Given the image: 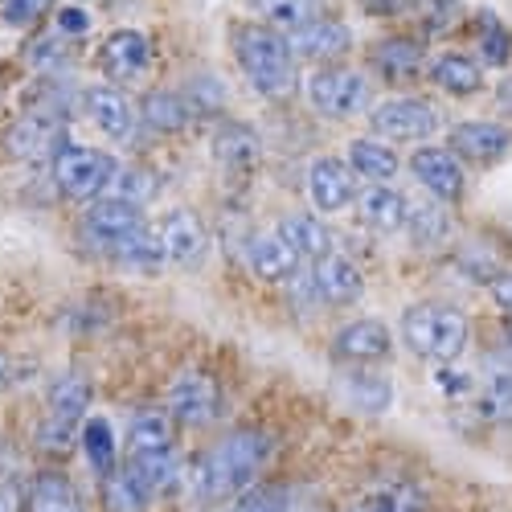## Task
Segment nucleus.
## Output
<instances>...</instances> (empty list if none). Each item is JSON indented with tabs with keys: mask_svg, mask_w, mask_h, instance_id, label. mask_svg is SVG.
<instances>
[{
	"mask_svg": "<svg viewBox=\"0 0 512 512\" xmlns=\"http://www.w3.org/2000/svg\"><path fill=\"white\" fill-rule=\"evenodd\" d=\"M402 340L414 357L435 361V365H451L467 345V316L451 304L422 300V304L402 312Z\"/></svg>",
	"mask_w": 512,
	"mask_h": 512,
	"instance_id": "obj_4",
	"label": "nucleus"
},
{
	"mask_svg": "<svg viewBox=\"0 0 512 512\" xmlns=\"http://www.w3.org/2000/svg\"><path fill=\"white\" fill-rule=\"evenodd\" d=\"M181 95H185V103L193 107V115L218 111V107L226 103V87H222L218 78H197V82H189V87H185Z\"/></svg>",
	"mask_w": 512,
	"mask_h": 512,
	"instance_id": "obj_40",
	"label": "nucleus"
},
{
	"mask_svg": "<svg viewBox=\"0 0 512 512\" xmlns=\"http://www.w3.org/2000/svg\"><path fill=\"white\" fill-rule=\"evenodd\" d=\"M492 300L512 316V271H504V275L492 279Z\"/></svg>",
	"mask_w": 512,
	"mask_h": 512,
	"instance_id": "obj_48",
	"label": "nucleus"
},
{
	"mask_svg": "<svg viewBox=\"0 0 512 512\" xmlns=\"http://www.w3.org/2000/svg\"><path fill=\"white\" fill-rule=\"evenodd\" d=\"M369 13H381V17H398L406 9H414V0H361Z\"/></svg>",
	"mask_w": 512,
	"mask_h": 512,
	"instance_id": "obj_47",
	"label": "nucleus"
},
{
	"mask_svg": "<svg viewBox=\"0 0 512 512\" xmlns=\"http://www.w3.org/2000/svg\"><path fill=\"white\" fill-rule=\"evenodd\" d=\"M13 377H17V365H13V357L5 349H0V390H9Z\"/></svg>",
	"mask_w": 512,
	"mask_h": 512,
	"instance_id": "obj_49",
	"label": "nucleus"
},
{
	"mask_svg": "<svg viewBox=\"0 0 512 512\" xmlns=\"http://www.w3.org/2000/svg\"><path fill=\"white\" fill-rule=\"evenodd\" d=\"M369 62L381 78H390V82H414L426 66V54L414 37H386V41H377V46L369 50Z\"/></svg>",
	"mask_w": 512,
	"mask_h": 512,
	"instance_id": "obj_23",
	"label": "nucleus"
},
{
	"mask_svg": "<svg viewBox=\"0 0 512 512\" xmlns=\"http://www.w3.org/2000/svg\"><path fill=\"white\" fill-rule=\"evenodd\" d=\"M353 193H357L353 189V168H345V164L332 160V156L312 160V168H308V197H312V205L320 213L345 209L353 201Z\"/></svg>",
	"mask_w": 512,
	"mask_h": 512,
	"instance_id": "obj_17",
	"label": "nucleus"
},
{
	"mask_svg": "<svg viewBox=\"0 0 512 512\" xmlns=\"http://www.w3.org/2000/svg\"><path fill=\"white\" fill-rule=\"evenodd\" d=\"M508 148H512V136L504 132L500 123H488V119H467V123H459L455 132H451V152H459L463 160L492 164Z\"/></svg>",
	"mask_w": 512,
	"mask_h": 512,
	"instance_id": "obj_21",
	"label": "nucleus"
},
{
	"mask_svg": "<svg viewBox=\"0 0 512 512\" xmlns=\"http://www.w3.org/2000/svg\"><path fill=\"white\" fill-rule=\"evenodd\" d=\"M78 443H82V451H87V459H91V467H95L99 476H111L115 467H119L115 435H111V426H107L103 418H87V422H82Z\"/></svg>",
	"mask_w": 512,
	"mask_h": 512,
	"instance_id": "obj_32",
	"label": "nucleus"
},
{
	"mask_svg": "<svg viewBox=\"0 0 512 512\" xmlns=\"http://www.w3.org/2000/svg\"><path fill=\"white\" fill-rule=\"evenodd\" d=\"M250 271L263 283H287L295 271H300V250H295L279 230L275 234H259L246 250Z\"/></svg>",
	"mask_w": 512,
	"mask_h": 512,
	"instance_id": "obj_20",
	"label": "nucleus"
},
{
	"mask_svg": "<svg viewBox=\"0 0 512 512\" xmlns=\"http://www.w3.org/2000/svg\"><path fill=\"white\" fill-rule=\"evenodd\" d=\"M9 156L17 160H54L66 148V115L54 103L29 107L5 136Z\"/></svg>",
	"mask_w": 512,
	"mask_h": 512,
	"instance_id": "obj_8",
	"label": "nucleus"
},
{
	"mask_svg": "<svg viewBox=\"0 0 512 512\" xmlns=\"http://www.w3.org/2000/svg\"><path fill=\"white\" fill-rule=\"evenodd\" d=\"M426 74H431V82H435L439 91H447L455 99H467V95H476L484 87L480 62H472L467 54H439V58H431Z\"/></svg>",
	"mask_w": 512,
	"mask_h": 512,
	"instance_id": "obj_24",
	"label": "nucleus"
},
{
	"mask_svg": "<svg viewBox=\"0 0 512 512\" xmlns=\"http://www.w3.org/2000/svg\"><path fill=\"white\" fill-rule=\"evenodd\" d=\"M160 254L168 263H181V267H197L201 263V254L209 246L205 238V226L193 209H173L168 218L160 222Z\"/></svg>",
	"mask_w": 512,
	"mask_h": 512,
	"instance_id": "obj_12",
	"label": "nucleus"
},
{
	"mask_svg": "<svg viewBox=\"0 0 512 512\" xmlns=\"http://www.w3.org/2000/svg\"><path fill=\"white\" fill-rule=\"evenodd\" d=\"M82 107H87L91 123L99 127L103 136L111 140H132L136 132V111L132 103H127V95L119 87H91L87 95H82Z\"/></svg>",
	"mask_w": 512,
	"mask_h": 512,
	"instance_id": "obj_18",
	"label": "nucleus"
},
{
	"mask_svg": "<svg viewBox=\"0 0 512 512\" xmlns=\"http://www.w3.org/2000/svg\"><path fill=\"white\" fill-rule=\"evenodd\" d=\"M263 9V17L271 25H283V29H295L312 17H320V0H254Z\"/></svg>",
	"mask_w": 512,
	"mask_h": 512,
	"instance_id": "obj_37",
	"label": "nucleus"
},
{
	"mask_svg": "<svg viewBox=\"0 0 512 512\" xmlns=\"http://www.w3.org/2000/svg\"><path fill=\"white\" fill-rule=\"evenodd\" d=\"M259 156H263V144L254 136V127L234 123V119L213 127V160H218L226 173H254Z\"/></svg>",
	"mask_w": 512,
	"mask_h": 512,
	"instance_id": "obj_19",
	"label": "nucleus"
},
{
	"mask_svg": "<svg viewBox=\"0 0 512 512\" xmlns=\"http://www.w3.org/2000/svg\"><path fill=\"white\" fill-rule=\"evenodd\" d=\"M422 5H426V29H431V33H443L459 17L455 0H422Z\"/></svg>",
	"mask_w": 512,
	"mask_h": 512,
	"instance_id": "obj_44",
	"label": "nucleus"
},
{
	"mask_svg": "<svg viewBox=\"0 0 512 512\" xmlns=\"http://www.w3.org/2000/svg\"><path fill=\"white\" fill-rule=\"evenodd\" d=\"M422 488L418 484H381L373 492H365L349 512H422Z\"/></svg>",
	"mask_w": 512,
	"mask_h": 512,
	"instance_id": "obj_31",
	"label": "nucleus"
},
{
	"mask_svg": "<svg viewBox=\"0 0 512 512\" xmlns=\"http://www.w3.org/2000/svg\"><path fill=\"white\" fill-rule=\"evenodd\" d=\"M312 287L324 295L328 304L345 308V304H357L365 295V275L361 267L349 259V254H324V259H316V271H312Z\"/></svg>",
	"mask_w": 512,
	"mask_h": 512,
	"instance_id": "obj_15",
	"label": "nucleus"
},
{
	"mask_svg": "<svg viewBox=\"0 0 512 512\" xmlns=\"http://www.w3.org/2000/svg\"><path fill=\"white\" fill-rule=\"evenodd\" d=\"M54 25H58V33L62 37H82L91 29V17H87V9H58V17H54Z\"/></svg>",
	"mask_w": 512,
	"mask_h": 512,
	"instance_id": "obj_45",
	"label": "nucleus"
},
{
	"mask_svg": "<svg viewBox=\"0 0 512 512\" xmlns=\"http://www.w3.org/2000/svg\"><path fill=\"white\" fill-rule=\"evenodd\" d=\"M0 512H25V488L17 480H0Z\"/></svg>",
	"mask_w": 512,
	"mask_h": 512,
	"instance_id": "obj_46",
	"label": "nucleus"
},
{
	"mask_svg": "<svg viewBox=\"0 0 512 512\" xmlns=\"http://www.w3.org/2000/svg\"><path fill=\"white\" fill-rule=\"evenodd\" d=\"M504 336H508V345H512V320H508V328H504Z\"/></svg>",
	"mask_w": 512,
	"mask_h": 512,
	"instance_id": "obj_51",
	"label": "nucleus"
},
{
	"mask_svg": "<svg viewBox=\"0 0 512 512\" xmlns=\"http://www.w3.org/2000/svg\"><path fill=\"white\" fill-rule=\"evenodd\" d=\"M82 242L91 250L107 254L115 263H127V267H156L164 254H160V242L152 238L144 213L136 205H123V201H99L87 209V218H82Z\"/></svg>",
	"mask_w": 512,
	"mask_h": 512,
	"instance_id": "obj_2",
	"label": "nucleus"
},
{
	"mask_svg": "<svg viewBox=\"0 0 512 512\" xmlns=\"http://www.w3.org/2000/svg\"><path fill=\"white\" fill-rule=\"evenodd\" d=\"M222 410V390L218 381L201 369H181L168 386V414L177 426H209Z\"/></svg>",
	"mask_w": 512,
	"mask_h": 512,
	"instance_id": "obj_9",
	"label": "nucleus"
},
{
	"mask_svg": "<svg viewBox=\"0 0 512 512\" xmlns=\"http://www.w3.org/2000/svg\"><path fill=\"white\" fill-rule=\"evenodd\" d=\"M123 472L132 476L140 484V492L152 500L160 492H168L177 484L181 476V459H177V447H168V451H136V455H127L123 459Z\"/></svg>",
	"mask_w": 512,
	"mask_h": 512,
	"instance_id": "obj_22",
	"label": "nucleus"
},
{
	"mask_svg": "<svg viewBox=\"0 0 512 512\" xmlns=\"http://www.w3.org/2000/svg\"><path fill=\"white\" fill-rule=\"evenodd\" d=\"M476 414L488 418V422H500V426L512 422V365H500V369H492L480 381V390H476Z\"/></svg>",
	"mask_w": 512,
	"mask_h": 512,
	"instance_id": "obj_30",
	"label": "nucleus"
},
{
	"mask_svg": "<svg viewBox=\"0 0 512 512\" xmlns=\"http://www.w3.org/2000/svg\"><path fill=\"white\" fill-rule=\"evenodd\" d=\"M115 160L99 148H87V144H66L54 160H50V173H54V185L62 197L70 201H91V197H103L111 177H115Z\"/></svg>",
	"mask_w": 512,
	"mask_h": 512,
	"instance_id": "obj_6",
	"label": "nucleus"
},
{
	"mask_svg": "<svg viewBox=\"0 0 512 512\" xmlns=\"http://www.w3.org/2000/svg\"><path fill=\"white\" fill-rule=\"evenodd\" d=\"M410 168L439 201H459L463 197V168L447 148H414Z\"/></svg>",
	"mask_w": 512,
	"mask_h": 512,
	"instance_id": "obj_16",
	"label": "nucleus"
},
{
	"mask_svg": "<svg viewBox=\"0 0 512 512\" xmlns=\"http://www.w3.org/2000/svg\"><path fill=\"white\" fill-rule=\"evenodd\" d=\"M279 234L300 250V259H324L332 250V230L316 218V213H291V218L279 226Z\"/></svg>",
	"mask_w": 512,
	"mask_h": 512,
	"instance_id": "obj_29",
	"label": "nucleus"
},
{
	"mask_svg": "<svg viewBox=\"0 0 512 512\" xmlns=\"http://www.w3.org/2000/svg\"><path fill=\"white\" fill-rule=\"evenodd\" d=\"M406 197L390 185H369L361 197H357V213H361V222L377 234H390L398 226H406Z\"/></svg>",
	"mask_w": 512,
	"mask_h": 512,
	"instance_id": "obj_25",
	"label": "nucleus"
},
{
	"mask_svg": "<svg viewBox=\"0 0 512 512\" xmlns=\"http://www.w3.org/2000/svg\"><path fill=\"white\" fill-rule=\"evenodd\" d=\"M152 189H156V181H152L148 173H140V168H115V177H111V185H107V197L140 209V201L152 197Z\"/></svg>",
	"mask_w": 512,
	"mask_h": 512,
	"instance_id": "obj_38",
	"label": "nucleus"
},
{
	"mask_svg": "<svg viewBox=\"0 0 512 512\" xmlns=\"http://www.w3.org/2000/svg\"><path fill=\"white\" fill-rule=\"evenodd\" d=\"M373 136L377 140H402V144H418V140H431L439 132V111L422 99H394V103H381L373 111Z\"/></svg>",
	"mask_w": 512,
	"mask_h": 512,
	"instance_id": "obj_10",
	"label": "nucleus"
},
{
	"mask_svg": "<svg viewBox=\"0 0 512 512\" xmlns=\"http://www.w3.org/2000/svg\"><path fill=\"white\" fill-rule=\"evenodd\" d=\"M287 46H291L295 58L328 62V58H340L353 46V33H349V25H340L336 17H312L304 25L287 29Z\"/></svg>",
	"mask_w": 512,
	"mask_h": 512,
	"instance_id": "obj_11",
	"label": "nucleus"
},
{
	"mask_svg": "<svg viewBox=\"0 0 512 512\" xmlns=\"http://www.w3.org/2000/svg\"><path fill=\"white\" fill-rule=\"evenodd\" d=\"M234 58H238V70L246 74V82L263 99H287V95H295V82H300V62H295L287 37L279 29H267V25L238 29Z\"/></svg>",
	"mask_w": 512,
	"mask_h": 512,
	"instance_id": "obj_3",
	"label": "nucleus"
},
{
	"mask_svg": "<svg viewBox=\"0 0 512 512\" xmlns=\"http://www.w3.org/2000/svg\"><path fill=\"white\" fill-rule=\"evenodd\" d=\"M148 62H152V46H148V37L136 33V29H119L99 46V66L111 82L140 78L148 70Z\"/></svg>",
	"mask_w": 512,
	"mask_h": 512,
	"instance_id": "obj_13",
	"label": "nucleus"
},
{
	"mask_svg": "<svg viewBox=\"0 0 512 512\" xmlns=\"http://www.w3.org/2000/svg\"><path fill=\"white\" fill-rule=\"evenodd\" d=\"M308 103L328 119H353L373 103V87L361 70L349 66H324L308 78Z\"/></svg>",
	"mask_w": 512,
	"mask_h": 512,
	"instance_id": "obj_7",
	"label": "nucleus"
},
{
	"mask_svg": "<svg viewBox=\"0 0 512 512\" xmlns=\"http://www.w3.org/2000/svg\"><path fill=\"white\" fill-rule=\"evenodd\" d=\"M66 58V37L54 29V33H46V37H37L33 46H29V62L33 66H58Z\"/></svg>",
	"mask_w": 512,
	"mask_h": 512,
	"instance_id": "obj_43",
	"label": "nucleus"
},
{
	"mask_svg": "<svg viewBox=\"0 0 512 512\" xmlns=\"http://www.w3.org/2000/svg\"><path fill=\"white\" fill-rule=\"evenodd\" d=\"M349 168H353V173H361V177H369L373 185H386L402 168V160H398V152L386 140L369 136V140H353L349 144Z\"/></svg>",
	"mask_w": 512,
	"mask_h": 512,
	"instance_id": "obj_28",
	"label": "nucleus"
},
{
	"mask_svg": "<svg viewBox=\"0 0 512 512\" xmlns=\"http://www.w3.org/2000/svg\"><path fill=\"white\" fill-rule=\"evenodd\" d=\"M25 512H82V496L62 472H37L25 488Z\"/></svg>",
	"mask_w": 512,
	"mask_h": 512,
	"instance_id": "obj_26",
	"label": "nucleus"
},
{
	"mask_svg": "<svg viewBox=\"0 0 512 512\" xmlns=\"http://www.w3.org/2000/svg\"><path fill=\"white\" fill-rule=\"evenodd\" d=\"M271 459V439L254 426L230 431L226 439L213 443L197 467H193V484L201 500H230L242 496L246 488H254V480L263 476V467Z\"/></svg>",
	"mask_w": 512,
	"mask_h": 512,
	"instance_id": "obj_1",
	"label": "nucleus"
},
{
	"mask_svg": "<svg viewBox=\"0 0 512 512\" xmlns=\"http://www.w3.org/2000/svg\"><path fill=\"white\" fill-rule=\"evenodd\" d=\"M230 512H291V492L275 484H254L234 500Z\"/></svg>",
	"mask_w": 512,
	"mask_h": 512,
	"instance_id": "obj_39",
	"label": "nucleus"
},
{
	"mask_svg": "<svg viewBox=\"0 0 512 512\" xmlns=\"http://www.w3.org/2000/svg\"><path fill=\"white\" fill-rule=\"evenodd\" d=\"M480 54H484V62L504 66V62L512 58V37H508V29H500L496 21H488V29L480 33Z\"/></svg>",
	"mask_w": 512,
	"mask_h": 512,
	"instance_id": "obj_42",
	"label": "nucleus"
},
{
	"mask_svg": "<svg viewBox=\"0 0 512 512\" xmlns=\"http://www.w3.org/2000/svg\"><path fill=\"white\" fill-rule=\"evenodd\" d=\"M500 107H504V111H512V78H504V82H500Z\"/></svg>",
	"mask_w": 512,
	"mask_h": 512,
	"instance_id": "obj_50",
	"label": "nucleus"
},
{
	"mask_svg": "<svg viewBox=\"0 0 512 512\" xmlns=\"http://www.w3.org/2000/svg\"><path fill=\"white\" fill-rule=\"evenodd\" d=\"M177 447V422L168 410H140L127 426V455L136 451H168Z\"/></svg>",
	"mask_w": 512,
	"mask_h": 512,
	"instance_id": "obj_27",
	"label": "nucleus"
},
{
	"mask_svg": "<svg viewBox=\"0 0 512 512\" xmlns=\"http://www.w3.org/2000/svg\"><path fill=\"white\" fill-rule=\"evenodd\" d=\"M394 336L381 320H353L332 336V353L349 365H373L381 357H390Z\"/></svg>",
	"mask_w": 512,
	"mask_h": 512,
	"instance_id": "obj_14",
	"label": "nucleus"
},
{
	"mask_svg": "<svg viewBox=\"0 0 512 512\" xmlns=\"http://www.w3.org/2000/svg\"><path fill=\"white\" fill-rule=\"evenodd\" d=\"M54 9V0H0V17L13 29H29Z\"/></svg>",
	"mask_w": 512,
	"mask_h": 512,
	"instance_id": "obj_41",
	"label": "nucleus"
},
{
	"mask_svg": "<svg viewBox=\"0 0 512 512\" xmlns=\"http://www.w3.org/2000/svg\"><path fill=\"white\" fill-rule=\"evenodd\" d=\"M107 484H103V496H107V508L111 512H144V504H148V496L140 492V484L123 472V467H115L111 476H103Z\"/></svg>",
	"mask_w": 512,
	"mask_h": 512,
	"instance_id": "obj_36",
	"label": "nucleus"
},
{
	"mask_svg": "<svg viewBox=\"0 0 512 512\" xmlns=\"http://www.w3.org/2000/svg\"><path fill=\"white\" fill-rule=\"evenodd\" d=\"M91 406V381L82 373H62L50 394H46V414L37 422V447L46 455H66L87 422Z\"/></svg>",
	"mask_w": 512,
	"mask_h": 512,
	"instance_id": "obj_5",
	"label": "nucleus"
},
{
	"mask_svg": "<svg viewBox=\"0 0 512 512\" xmlns=\"http://www.w3.org/2000/svg\"><path fill=\"white\" fill-rule=\"evenodd\" d=\"M345 398L353 402V406H361V410H369V414H381L390 406V381L381 377V373H349L345 377Z\"/></svg>",
	"mask_w": 512,
	"mask_h": 512,
	"instance_id": "obj_34",
	"label": "nucleus"
},
{
	"mask_svg": "<svg viewBox=\"0 0 512 512\" xmlns=\"http://www.w3.org/2000/svg\"><path fill=\"white\" fill-rule=\"evenodd\" d=\"M189 115H193V107L185 103V95H173V91H156L144 103V119L156 132H177V127L189 123Z\"/></svg>",
	"mask_w": 512,
	"mask_h": 512,
	"instance_id": "obj_35",
	"label": "nucleus"
},
{
	"mask_svg": "<svg viewBox=\"0 0 512 512\" xmlns=\"http://www.w3.org/2000/svg\"><path fill=\"white\" fill-rule=\"evenodd\" d=\"M406 218H410L414 242H422V246H439V242H447V234H451V213H447L443 205H435V201L406 205Z\"/></svg>",
	"mask_w": 512,
	"mask_h": 512,
	"instance_id": "obj_33",
	"label": "nucleus"
}]
</instances>
